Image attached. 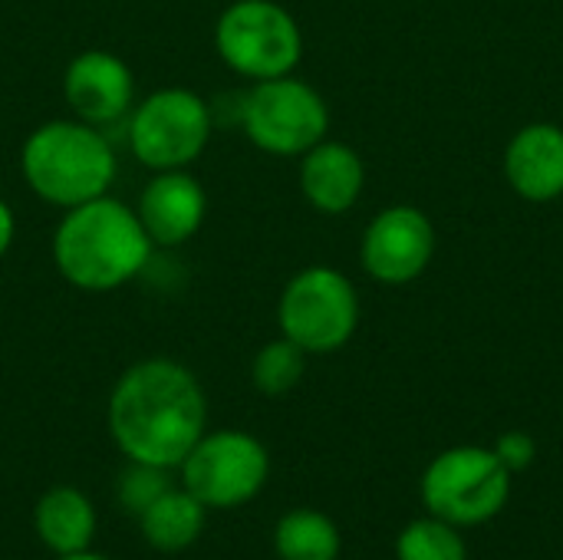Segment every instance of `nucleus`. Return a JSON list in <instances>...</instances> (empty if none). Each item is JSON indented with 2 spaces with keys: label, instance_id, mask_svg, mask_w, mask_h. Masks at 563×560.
Listing matches in <instances>:
<instances>
[{
  "label": "nucleus",
  "instance_id": "nucleus-18",
  "mask_svg": "<svg viewBox=\"0 0 563 560\" xmlns=\"http://www.w3.org/2000/svg\"><path fill=\"white\" fill-rule=\"evenodd\" d=\"M396 560H468L462 528L426 515L409 521L396 538Z\"/></svg>",
  "mask_w": 563,
  "mask_h": 560
},
{
  "label": "nucleus",
  "instance_id": "nucleus-20",
  "mask_svg": "<svg viewBox=\"0 0 563 560\" xmlns=\"http://www.w3.org/2000/svg\"><path fill=\"white\" fill-rule=\"evenodd\" d=\"M172 488V479H168V469H158V465H145V462H129L119 475V485H115V495H119V505L129 512V515H142L152 502H158L165 492Z\"/></svg>",
  "mask_w": 563,
  "mask_h": 560
},
{
  "label": "nucleus",
  "instance_id": "nucleus-8",
  "mask_svg": "<svg viewBox=\"0 0 563 560\" xmlns=\"http://www.w3.org/2000/svg\"><path fill=\"white\" fill-rule=\"evenodd\" d=\"M211 106L185 89L165 86L145 96L129 116V149L152 172L188 168L211 142Z\"/></svg>",
  "mask_w": 563,
  "mask_h": 560
},
{
  "label": "nucleus",
  "instance_id": "nucleus-14",
  "mask_svg": "<svg viewBox=\"0 0 563 560\" xmlns=\"http://www.w3.org/2000/svg\"><path fill=\"white\" fill-rule=\"evenodd\" d=\"M366 185V165L346 142L323 139L300 155V191L320 215H346Z\"/></svg>",
  "mask_w": 563,
  "mask_h": 560
},
{
  "label": "nucleus",
  "instance_id": "nucleus-3",
  "mask_svg": "<svg viewBox=\"0 0 563 560\" xmlns=\"http://www.w3.org/2000/svg\"><path fill=\"white\" fill-rule=\"evenodd\" d=\"M20 172L36 198L66 211L109 195L115 182V152L96 125L82 119H53L26 135Z\"/></svg>",
  "mask_w": 563,
  "mask_h": 560
},
{
  "label": "nucleus",
  "instance_id": "nucleus-16",
  "mask_svg": "<svg viewBox=\"0 0 563 560\" xmlns=\"http://www.w3.org/2000/svg\"><path fill=\"white\" fill-rule=\"evenodd\" d=\"M205 505L185 492V488H168L158 502H152L139 515V528L148 548L162 554H181L188 551L201 531H205Z\"/></svg>",
  "mask_w": 563,
  "mask_h": 560
},
{
  "label": "nucleus",
  "instance_id": "nucleus-22",
  "mask_svg": "<svg viewBox=\"0 0 563 560\" xmlns=\"http://www.w3.org/2000/svg\"><path fill=\"white\" fill-rule=\"evenodd\" d=\"M13 238H16V218H13V208L0 198V257L10 251Z\"/></svg>",
  "mask_w": 563,
  "mask_h": 560
},
{
  "label": "nucleus",
  "instance_id": "nucleus-2",
  "mask_svg": "<svg viewBox=\"0 0 563 560\" xmlns=\"http://www.w3.org/2000/svg\"><path fill=\"white\" fill-rule=\"evenodd\" d=\"M49 251L66 284L86 294H109L145 271L155 244L125 201L99 195L66 208L53 231Z\"/></svg>",
  "mask_w": 563,
  "mask_h": 560
},
{
  "label": "nucleus",
  "instance_id": "nucleus-11",
  "mask_svg": "<svg viewBox=\"0 0 563 560\" xmlns=\"http://www.w3.org/2000/svg\"><path fill=\"white\" fill-rule=\"evenodd\" d=\"M63 96L76 119L89 125H112L132 109V66L109 50H82L63 73Z\"/></svg>",
  "mask_w": 563,
  "mask_h": 560
},
{
  "label": "nucleus",
  "instance_id": "nucleus-9",
  "mask_svg": "<svg viewBox=\"0 0 563 560\" xmlns=\"http://www.w3.org/2000/svg\"><path fill=\"white\" fill-rule=\"evenodd\" d=\"M181 488L205 508H241L254 502L271 479V455L264 442L241 429L205 432L185 455Z\"/></svg>",
  "mask_w": 563,
  "mask_h": 560
},
{
  "label": "nucleus",
  "instance_id": "nucleus-13",
  "mask_svg": "<svg viewBox=\"0 0 563 560\" xmlns=\"http://www.w3.org/2000/svg\"><path fill=\"white\" fill-rule=\"evenodd\" d=\"M505 178L511 191L531 205L563 198V129L558 122H531L505 145Z\"/></svg>",
  "mask_w": 563,
  "mask_h": 560
},
{
  "label": "nucleus",
  "instance_id": "nucleus-7",
  "mask_svg": "<svg viewBox=\"0 0 563 560\" xmlns=\"http://www.w3.org/2000/svg\"><path fill=\"white\" fill-rule=\"evenodd\" d=\"M238 119L251 145L280 158L310 152L330 132L327 99L294 73L254 83L241 99Z\"/></svg>",
  "mask_w": 563,
  "mask_h": 560
},
{
  "label": "nucleus",
  "instance_id": "nucleus-23",
  "mask_svg": "<svg viewBox=\"0 0 563 560\" xmlns=\"http://www.w3.org/2000/svg\"><path fill=\"white\" fill-rule=\"evenodd\" d=\"M56 560H109V558L92 554V551H79V554H63V558H56Z\"/></svg>",
  "mask_w": 563,
  "mask_h": 560
},
{
  "label": "nucleus",
  "instance_id": "nucleus-21",
  "mask_svg": "<svg viewBox=\"0 0 563 560\" xmlns=\"http://www.w3.org/2000/svg\"><path fill=\"white\" fill-rule=\"evenodd\" d=\"M492 452L498 455V462H501L511 475H521V472H528V469L534 465V459H538V442H534V436L525 432V429H508V432L498 436V442L492 446Z\"/></svg>",
  "mask_w": 563,
  "mask_h": 560
},
{
  "label": "nucleus",
  "instance_id": "nucleus-19",
  "mask_svg": "<svg viewBox=\"0 0 563 560\" xmlns=\"http://www.w3.org/2000/svg\"><path fill=\"white\" fill-rule=\"evenodd\" d=\"M303 373H307V353L297 343H290L287 337H277V340L264 343L254 353V363H251L254 389L271 396V399L287 396L290 389H297Z\"/></svg>",
  "mask_w": 563,
  "mask_h": 560
},
{
  "label": "nucleus",
  "instance_id": "nucleus-17",
  "mask_svg": "<svg viewBox=\"0 0 563 560\" xmlns=\"http://www.w3.org/2000/svg\"><path fill=\"white\" fill-rule=\"evenodd\" d=\"M274 551L280 560H340L343 538L330 515L294 508L274 528Z\"/></svg>",
  "mask_w": 563,
  "mask_h": 560
},
{
  "label": "nucleus",
  "instance_id": "nucleus-10",
  "mask_svg": "<svg viewBox=\"0 0 563 560\" xmlns=\"http://www.w3.org/2000/svg\"><path fill=\"white\" fill-rule=\"evenodd\" d=\"M435 248V224L422 208L389 205L366 224L360 241V264L376 284L402 287L429 271Z\"/></svg>",
  "mask_w": 563,
  "mask_h": 560
},
{
  "label": "nucleus",
  "instance_id": "nucleus-6",
  "mask_svg": "<svg viewBox=\"0 0 563 560\" xmlns=\"http://www.w3.org/2000/svg\"><path fill=\"white\" fill-rule=\"evenodd\" d=\"M214 46L231 73L261 83L297 69L303 33L297 17L277 0H234L214 23Z\"/></svg>",
  "mask_w": 563,
  "mask_h": 560
},
{
  "label": "nucleus",
  "instance_id": "nucleus-1",
  "mask_svg": "<svg viewBox=\"0 0 563 560\" xmlns=\"http://www.w3.org/2000/svg\"><path fill=\"white\" fill-rule=\"evenodd\" d=\"M106 419L129 462L172 472L208 432V399L188 366L152 356L115 380Z\"/></svg>",
  "mask_w": 563,
  "mask_h": 560
},
{
  "label": "nucleus",
  "instance_id": "nucleus-15",
  "mask_svg": "<svg viewBox=\"0 0 563 560\" xmlns=\"http://www.w3.org/2000/svg\"><path fill=\"white\" fill-rule=\"evenodd\" d=\"M33 528L43 548L53 551L56 558L79 554V551H89L96 538V508L79 488L56 485L43 492V498L36 502Z\"/></svg>",
  "mask_w": 563,
  "mask_h": 560
},
{
  "label": "nucleus",
  "instance_id": "nucleus-4",
  "mask_svg": "<svg viewBox=\"0 0 563 560\" xmlns=\"http://www.w3.org/2000/svg\"><path fill=\"white\" fill-rule=\"evenodd\" d=\"M277 327L280 337L297 343L307 356L336 353L360 327V294L336 267H303L280 290Z\"/></svg>",
  "mask_w": 563,
  "mask_h": 560
},
{
  "label": "nucleus",
  "instance_id": "nucleus-5",
  "mask_svg": "<svg viewBox=\"0 0 563 560\" xmlns=\"http://www.w3.org/2000/svg\"><path fill=\"white\" fill-rule=\"evenodd\" d=\"M511 472L485 446H455L435 455L419 482L429 515L455 525L478 528L498 518L511 498Z\"/></svg>",
  "mask_w": 563,
  "mask_h": 560
},
{
  "label": "nucleus",
  "instance_id": "nucleus-12",
  "mask_svg": "<svg viewBox=\"0 0 563 560\" xmlns=\"http://www.w3.org/2000/svg\"><path fill=\"white\" fill-rule=\"evenodd\" d=\"M135 215L155 248H181L208 218V191L188 168L155 172L139 195Z\"/></svg>",
  "mask_w": 563,
  "mask_h": 560
}]
</instances>
